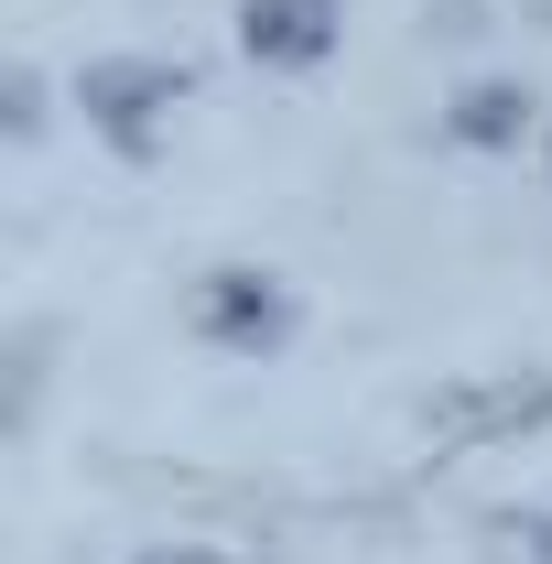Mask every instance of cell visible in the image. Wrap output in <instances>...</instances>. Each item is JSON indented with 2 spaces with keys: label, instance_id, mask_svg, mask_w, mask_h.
Returning <instances> with one entry per match:
<instances>
[{
  "label": "cell",
  "instance_id": "6da1fadb",
  "mask_svg": "<svg viewBox=\"0 0 552 564\" xmlns=\"http://www.w3.org/2000/svg\"><path fill=\"white\" fill-rule=\"evenodd\" d=\"M76 109L109 152H152L185 109V66L174 55H87L76 66Z\"/></svg>",
  "mask_w": 552,
  "mask_h": 564
},
{
  "label": "cell",
  "instance_id": "7a4b0ae2",
  "mask_svg": "<svg viewBox=\"0 0 552 564\" xmlns=\"http://www.w3.org/2000/svg\"><path fill=\"white\" fill-rule=\"evenodd\" d=\"M185 326L228 358H272V348H292V282L261 272V261H217L185 293Z\"/></svg>",
  "mask_w": 552,
  "mask_h": 564
},
{
  "label": "cell",
  "instance_id": "3957f363",
  "mask_svg": "<svg viewBox=\"0 0 552 564\" xmlns=\"http://www.w3.org/2000/svg\"><path fill=\"white\" fill-rule=\"evenodd\" d=\"M346 44V0H239V55L272 76H314Z\"/></svg>",
  "mask_w": 552,
  "mask_h": 564
},
{
  "label": "cell",
  "instance_id": "277c9868",
  "mask_svg": "<svg viewBox=\"0 0 552 564\" xmlns=\"http://www.w3.org/2000/svg\"><path fill=\"white\" fill-rule=\"evenodd\" d=\"M531 109H542V98H531L520 76H466L455 109H444V131L466 141V152H520V141H531Z\"/></svg>",
  "mask_w": 552,
  "mask_h": 564
},
{
  "label": "cell",
  "instance_id": "5b68a950",
  "mask_svg": "<svg viewBox=\"0 0 552 564\" xmlns=\"http://www.w3.org/2000/svg\"><path fill=\"white\" fill-rule=\"evenodd\" d=\"M531 413H552V391H477V402H455L444 423H531Z\"/></svg>",
  "mask_w": 552,
  "mask_h": 564
},
{
  "label": "cell",
  "instance_id": "8992f818",
  "mask_svg": "<svg viewBox=\"0 0 552 564\" xmlns=\"http://www.w3.org/2000/svg\"><path fill=\"white\" fill-rule=\"evenodd\" d=\"M33 131H44V76L11 66V141H33Z\"/></svg>",
  "mask_w": 552,
  "mask_h": 564
},
{
  "label": "cell",
  "instance_id": "52a82bcc",
  "mask_svg": "<svg viewBox=\"0 0 552 564\" xmlns=\"http://www.w3.org/2000/svg\"><path fill=\"white\" fill-rule=\"evenodd\" d=\"M131 564H228V554H207V543H141Z\"/></svg>",
  "mask_w": 552,
  "mask_h": 564
},
{
  "label": "cell",
  "instance_id": "ba28073f",
  "mask_svg": "<svg viewBox=\"0 0 552 564\" xmlns=\"http://www.w3.org/2000/svg\"><path fill=\"white\" fill-rule=\"evenodd\" d=\"M531 564H552V510H542V521H531Z\"/></svg>",
  "mask_w": 552,
  "mask_h": 564
}]
</instances>
